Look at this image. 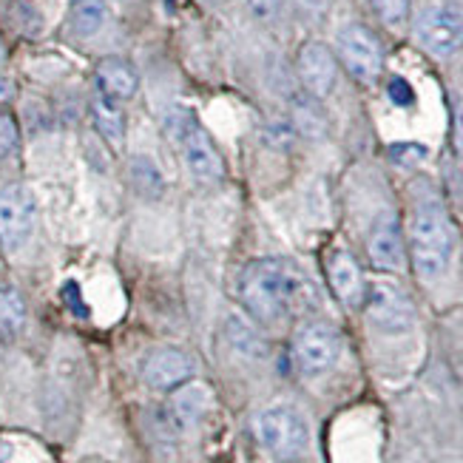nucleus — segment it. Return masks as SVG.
<instances>
[{
	"label": "nucleus",
	"instance_id": "obj_11",
	"mask_svg": "<svg viewBox=\"0 0 463 463\" xmlns=\"http://www.w3.org/2000/svg\"><path fill=\"white\" fill-rule=\"evenodd\" d=\"M367 256L378 270L395 273L404 268L407 261V245H404V233H401L398 216L392 211L378 213L370 225L367 233Z\"/></svg>",
	"mask_w": 463,
	"mask_h": 463
},
{
	"label": "nucleus",
	"instance_id": "obj_13",
	"mask_svg": "<svg viewBox=\"0 0 463 463\" xmlns=\"http://www.w3.org/2000/svg\"><path fill=\"white\" fill-rule=\"evenodd\" d=\"M327 279H330V288L341 305L358 307L361 301H364L367 281H364V273H361V265L355 261L353 253L333 250L327 259Z\"/></svg>",
	"mask_w": 463,
	"mask_h": 463
},
{
	"label": "nucleus",
	"instance_id": "obj_23",
	"mask_svg": "<svg viewBox=\"0 0 463 463\" xmlns=\"http://www.w3.org/2000/svg\"><path fill=\"white\" fill-rule=\"evenodd\" d=\"M20 146V131H17V123L0 111V159H9Z\"/></svg>",
	"mask_w": 463,
	"mask_h": 463
},
{
	"label": "nucleus",
	"instance_id": "obj_27",
	"mask_svg": "<svg viewBox=\"0 0 463 463\" xmlns=\"http://www.w3.org/2000/svg\"><path fill=\"white\" fill-rule=\"evenodd\" d=\"M333 0H296V6L310 17H325Z\"/></svg>",
	"mask_w": 463,
	"mask_h": 463
},
{
	"label": "nucleus",
	"instance_id": "obj_31",
	"mask_svg": "<svg viewBox=\"0 0 463 463\" xmlns=\"http://www.w3.org/2000/svg\"><path fill=\"white\" fill-rule=\"evenodd\" d=\"M458 373H460V381H463V355L458 358Z\"/></svg>",
	"mask_w": 463,
	"mask_h": 463
},
{
	"label": "nucleus",
	"instance_id": "obj_24",
	"mask_svg": "<svg viewBox=\"0 0 463 463\" xmlns=\"http://www.w3.org/2000/svg\"><path fill=\"white\" fill-rule=\"evenodd\" d=\"M392 159L401 165H418L420 159H427V148L418 146V143H401V146H392L390 148Z\"/></svg>",
	"mask_w": 463,
	"mask_h": 463
},
{
	"label": "nucleus",
	"instance_id": "obj_8",
	"mask_svg": "<svg viewBox=\"0 0 463 463\" xmlns=\"http://www.w3.org/2000/svg\"><path fill=\"white\" fill-rule=\"evenodd\" d=\"M37 225V203L26 185H6L0 191V248L17 253Z\"/></svg>",
	"mask_w": 463,
	"mask_h": 463
},
{
	"label": "nucleus",
	"instance_id": "obj_26",
	"mask_svg": "<svg viewBox=\"0 0 463 463\" xmlns=\"http://www.w3.org/2000/svg\"><path fill=\"white\" fill-rule=\"evenodd\" d=\"M245 4L259 20H270L281 9V0H245Z\"/></svg>",
	"mask_w": 463,
	"mask_h": 463
},
{
	"label": "nucleus",
	"instance_id": "obj_21",
	"mask_svg": "<svg viewBox=\"0 0 463 463\" xmlns=\"http://www.w3.org/2000/svg\"><path fill=\"white\" fill-rule=\"evenodd\" d=\"M293 123H296L298 131L313 134V137H318L321 131H325V114L318 111L316 97L310 99V94H307V97L296 99V103H293Z\"/></svg>",
	"mask_w": 463,
	"mask_h": 463
},
{
	"label": "nucleus",
	"instance_id": "obj_14",
	"mask_svg": "<svg viewBox=\"0 0 463 463\" xmlns=\"http://www.w3.org/2000/svg\"><path fill=\"white\" fill-rule=\"evenodd\" d=\"M97 86H99V94H106L117 103H123V99H131L139 89V74L137 69L128 63L123 57H106L97 63Z\"/></svg>",
	"mask_w": 463,
	"mask_h": 463
},
{
	"label": "nucleus",
	"instance_id": "obj_3",
	"mask_svg": "<svg viewBox=\"0 0 463 463\" xmlns=\"http://www.w3.org/2000/svg\"><path fill=\"white\" fill-rule=\"evenodd\" d=\"M171 137L176 139L179 154H183V163L188 174L196 183H219L225 176V159L213 146L211 134L203 128V123L188 114V111H176L171 117Z\"/></svg>",
	"mask_w": 463,
	"mask_h": 463
},
{
	"label": "nucleus",
	"instance_id": "obj_7",
	"mask_svg": "<svg viewBox=\"0 0 463 463\" xmlns=\"http://www.w3.org/2000/svg\"><path fill=\"white\" fill-rule=\"evenodd\" d=\"M338 60L345 63L347 74L358 83H375L381 69H384V49H381L378 37L361 24H350L338 32Z\"/></svg>",
	"mask_w": 463,
	"mask_h": 463
},
{
	"label": "nucleus",
	"instance_id": "obj_15",
	"mask_svg": "<svg viewBox=\"0 0 463 463\" xmlns=\"http://www.w3.org/2000/svg\"><path fill=\"white\" fill-rule=\"evenodd\" d=\"M208 404H211L208 390L203 384H188L185 381L183 387L174 390L171 404H168V415L179 430H191L203 420V415L208 412Z\"/></svg>",
	"mask_w": 463,
	"mask_h": 463
},
{
	"label": "nucleus",
	"instance_id": "obj_16",
	"mask_svg": "<svg viewBox=\"0 0 463 463\" xmlns=\"http://www.w3.org/2000/svg\"><path fill=\"white\" fill-rule=\"evenodd\" d=\"M26 327V301L12 281H0V338L14 341Z\"/></svg>",
	"mask_w": 463,
	"mask_h": 463
},
{
	"label": "nucleus",
	"instance_id": "obj_18",
	"mask_svg": "<svg viewBox=\"0 0 463 463\" xmlns=\"http://www.w3.org/2000/svg\"><path fill=\"white\" fill-rule=\"evenodd\" d=\"M106 24L103 0H71V29L80 37H91Z\"/></svg>",
	"mask_w": 463,
	"mask_h": 463
},
{
	"label": "nucleus",
	"instance_id": "obj_12",
	"mask_svg": "<svg viewBox=\"0 0 463 463\" xmlns=\"http://www.w3.org/2000/svg\"><path fill=\"white\" fill-rule=\"evenodd\" d=\"M194 375V361L176 347H159L143 361V381L159 392H174Z\"/></svg>",
	"mask_w": 463,
	"mask_h": 463
},
{
	"label": "nucleus",
	"instance_id": "obj_5",
	"mask_svg": "<svg viewBox=\"0 0 463 463\" xmlns=\"http://www.w3.org/2000/svg\"><path fill=\"white\" fill-rule=\"evenodd\" d=\"M361 305L367 310L370 325L387 335H401L415 325L412 298L390 279H378L373 285H367Z\"/></svg>",
	"mask_w": 463,
	"mask_h": 463
},
{
	"label": "nucleus",
	"instance_id": "obj_29",
	"mask_svg": "<svg viewBox=\"0 0 463 463\" xmlns=\"http://www.w3.org/2000/svg\"><path fill=\"white\" fill-rule=\"evenodd\" d=\"M63 296H66V301H69V305H71V307H77V313H80V316H83V313H86V307H83V305H80V290H77V285H66Z\"/></svg>",
	"mask_w": 463,
	"mask_h": 463
},
{
	"label": "nucleus",
	"instance_id": "obj_1",
	"mask_svg": "<svg viewBox=\"0 0 463 463\" xmlns=\"http://www.w3.org/2000/svg\"><path fill=\"white\" fill-rule=\"evenodd\" d=\"M313 296V285L293 261L285 259H253L239 273V301L261 325L301 310Z\"/></svg>",
	"mask_w": 463,
	"mask_h": 463
},
{
	"label": "nucleus",
	"instance_id": "obj_28",
	"mask_svg": "<svg viewBox=\"0 0 463 463\" xmlns=\"http://www.w3.org/2000/svg\"><path fill=\"white\" fill-rule=\"evenodd\" d=\"M452 143H455V151L463 156V103H458L455 109V128H452Z\"/></svg>",
	"mask_w": 463,
	"mask_h": 463
},
{
	"label": "nucleus",
	"instance_id": "obj_20",
	"mask_svg": "<svg viewBox=\"0 0 463 463\" xmlns=\"http://www.w3.org/2000/svg\"><path fill=\"white\" fill-rule=\"evenodd\" d=\"M128 174H131V185L143 194V196H156L159 191H163V176H159V171H156V165L151 163V159H146V156H134L131 159V168H128Z\"/></svg>",
	"mask_w": 463,
	"mask_h": 463
},
{
	"label": "nucleus",
	"instance_id": "obj_10",
	"mask_svg": "<svg viewBox=\"0 0 463 463\" xmlns=\"http://www.w3.org/2000/svg\"><path fill=\"white\" fill-rule=\"evenodd\" d=\"M296 69H298L301 86H305L310 97L325 99L327 94H333L335 80H338V60L330 46L318 43V40H307V43L298 49Z\"/></svg>",
	"mask_w": 463,
	"mask_h": 463
},
{
	"label": "nucleus",
	"instance_id": "obj_4",
	"mask_svg": "<svg viewBox=\"0 0 463 463\" xmlns=\"http://www.w3.org/2000/svg\"><path fill=\"white\" fill-rule=\"evenodd\" d=\"M256 435H259V444L281 463L298 460L310 447L307 420L293 407H273L261 412L256 418Z\"/></svg>",
	"mask_w": 463,
	"mask_h": 463
},
{
	"label": "nucleus",
	"instance_id": "obj_9",
	"mask_svg": "<svg viewBox=\"0 0 463 463\" xmlns=\"http://www.w3.org/2000/svg\"><path fill=\"white\" fill-rule=\"evenodd\" d=\"M418 43L435 57H449L463 49V9L458 6H432L415 24Z\"/></svg>",
	"mask_w": 463,
	"mask_h": 463
},
{
	"label": "nucleus",
	"instance_id": "obj_30",
	"mask_svg": "<svg viewBox=\"0 0 463 463\" xmlns=\"http://www.w3.org/2000/svg\"><path fill=\"white\" fill-rule=\"evenodd\" d=\"M12 97H14V83L9 77H0V106L9 103Z\"/></svg>",
	"mask_w": 463,
	"mask_h": 463
},
{
	"label": "nucleus",
	"instance_id": "obj_32",
	"mask_svg": "<svg viewBox=\"0 0 463 463\" xmlns=\"http://www.w3.org/2000/svg\"><path fill=\"white\" fill-rule=\"evenodd\" d=\"M0 63H4V40H0Z\"/></svg>",
	"mask_w": 463,
	"mask_h": 463
},
{
	"label": "nucleus",
	"instance_id": "obj_19",
	"mask_svg": "<svg viewBox=\"0 0 463 463\" xmlns=\"http://www.w3.org/2000/svg\"><path fill=\"white\" fill-rule=\"evenodd\" d=\"M225 335L231 341V347L241 355H248V358H261V355H268V345L261 341V335L245 325L241 318H228V325H225Z\"/></svg>",
	"mask_w": 463,
	"mask_h": 463
},
{
	"label": "nucleus",
	"instance_id": "obj_6",
	"mask_svg": "<svg viewBox=\"0 0 463 463\" xmlns=\"http://www.w3.org/2000/svg\"><path fill=\"white\" fill-rule=\"evenodd\" d=\"M290 353L301 375H321L335 367L341 355V335L325 321H307L296 330Z\"/></svg>",
	"mask_w": 463,
	"mask_h": 463
},
{
	"label": "nucleus",
	"instance_id": "obj_2",
	"mask_svg": "<svg viewBox=\"0 0 463 463\" xmlns=\"http://www.w3.org/2000/svg\"><path fill=\"white\" fill-rule=\"evenodd\" d=\"M455 253V231L447 208L435 196L418 199L410 216V256L420 279L444 276Z\"/></svg>",
	"mask_w": 463,
	"mask_h": 463
},
{
	"label": "nucleus",
	"instance_id": "obj_22",
	"mask_svg": "<svg viewBox=\"0 0 463 463\" xmlns=\"http://www.w3.org/2000/svg\"><path fill=\"white\" fill-rule=\"evenodd\" d=\"M367 4L387 26H401L410 17V0H367Z\"/></svg>",
	"mask_w": 463,
	"mask_h": 463
},
{
	"label": "nucleus",
	"instance_id": "obj_17",
	"mask_svg": "<svg viewBox=\"0 0 463 463\" xmlns=\"http://www.w3.org/2000/svg\"><path fill=\"white\" fill-rule=\"evenodd\" d=\"M91 114H94V126L97 131L103 134L109 143L119 146L123 143V134H126V114L119 109L117 99L106 97V94H97L91 99Z\"/></svg>",
	"mask_w": 463,
	"mask_h": 463
},
{
	"label": "nucleus",
	"instance_id": "obj_25",
	"mask_svg": "<svg viewBox=\"0 0 463 463\" xmlns=\"http://www.w3.org/2000/svg\"><path fill=\"white\" fill-rule=\"evenodd\" d=\"M387 94H390V99L395 106H412L415 103V91H412V86L407 83L404 77H392L390 80V86H387Z\"/></svg>",
	"mask_w": 463,
	"mask_h": 463
}]
</instances>
